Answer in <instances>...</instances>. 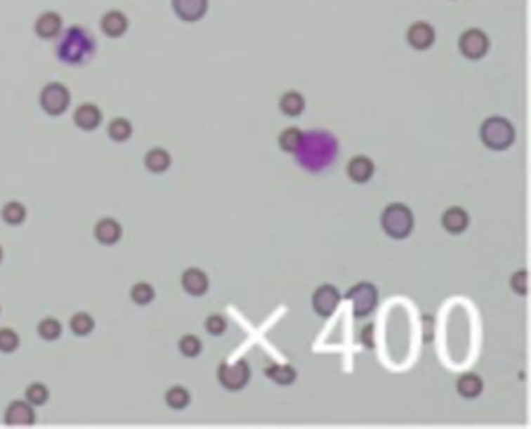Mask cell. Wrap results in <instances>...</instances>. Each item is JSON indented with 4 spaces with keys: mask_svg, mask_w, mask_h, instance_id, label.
<instances>
[{
    "mask_svg": "<svg viewBox=\"0 0 531 429\" xmlns=\"http://www.w3.org/2000/svg\"><path fill=\"white\" fill-rule=\"evenodd\" d=\"M336 156V141L324 131H311L310 135L303 133V141L299 145L297 160L308 171L324 169Z\"/></svg>",
    "mask_w": 531,
    "mask_h": 429,
    "instance_id": "cell-1",
    "label": "cell"
},
{
    "mask_svg": "<svg viewBox=\"0 0 531 429\" xmlns=\"http://www.w3.org/2000/svg\"><path fill=\"white\" fill-rule=\"evenodd\" d=\"M93 50H96L93 38L89 36L88 29H84L79 25L69 27L56 44V56L67 65L88 62L89 58L93 56Z\"/></svg>",
    "mask_w": 531,
    "mask_h": 429,
    "instance_id": "cell-2",
    "label": "cell"
},
{
    "mask_svg": "<svg viewBox=\"0 0 531 429\" xmlns=\"http://www.w3.org/2000/svg\"><path fill=\"white\" fill-rule=\"evenodd\" d=\"M480 137H482V141L486 143L490 150L500 152V150H506V147L513 145V141H515V129H513V125H511L506 119L492 117V119H487L486 123L482 125Z\"/></svg>",
    "mask_w": 531,
    "mask_h": 429,
    "instance_id": "cell-3",
    "label": "cell"
},
{
    "mask_svg": "<svg viewBox=\"0 0 531 429\" xmlns=\"http://www.w3.org/2000/svg\"><path fill=\"white\" fill-rule=\"evenodd\" d=\"M382 228L393 239H405L413 230V214L407 206L393 204L382 214Z\"/></svg>",
    "mask_w": 531,
    "mask_h": 429,
    "instance_id": "cell-4",
    "label": "cell"
},
{
    "mask_svg": "<svg viewBox=\"0 0 531 429\" xmlns=\"http://www.w3.org/2000/svg\"><path fill=\"white\" fill-rule=\"evenodd\" d=\"M71 104V91L63 84H48L40 91V106L46 114L50 117H60L67 112Z\"/></svg>",
    "mask_w": 531,
    "mask_h": 429,
    "instance_id": "cell-5",
    "label": "cell"
},
{
    "mask_svg": "<svg viewBox=\"0 0 531 429\" xmlns=\"http://www.w3.org/2000/svg\"><path fill=\"white\" fill-rule=\"evenodd\" d=\"M249 365L245 359H239L237 363H222L218 369V380L228 390H241L249 382Z\"/></svg>",
    "mask_w": 531,
    "mask_h": 429,
    "instance_id": "cell-6",
    "label": "cell"
},
{
    "mask_svg": "<svg viewBox=\"0 0 531 429\" xmlns=\"http://www.w3.org/2000/svg\"><path fill=\"white\" fill-rule=\"evenodd\" d=\"M347 299L353 301V311L357 317H363L367 315L374 307H376V301H378V291L374 284L369 282H361L353 289H349L347 293Z\"/></svg>",
    "mask_w": 531,
    "mask_h": 429,
    "instance_id": "cell-7",
    "label": "cell"
},
{
    "mask_svg": "<svg viewBox=\"0 0 531 429\" xmlns=\"http://www.w3.org/2000/svg\"><path fill=\"white\" fill-rule=\"evenodd\" d=\"M459 48H461V52H463L467 58L478 60V58H482L487 52L490 40H487V36L482 29H467V32L461 36V40H459Z\"/></svg>",
    "mask_w": 531,
    "mask_h": 429,
    "instance_id": "cell-8",
    "label": "cell"
},
{
    "mask_svg": "<svg viewBox=\"0 0 531 429\" xmlns=\"http://www.w3.org/2000/svg\"><path fill=\"white\" fill-rule=\"evenodd\" d=\"M311 303H313V309H315L317 315L330 317V315L336 311L339 303H341V295H339V291H336L332 284H324V286H320V289L313 293Z\"/></svg>",
    "mask_w": 531,
    "mask_h": 429,
    "instance_id": "cell-9",
    "label": "cell"
},
{
    "mask_svg": "<svg viewBox=\"0 0 531 429\" xmlns=\"http://www.w3.org/2000/svg\"><path fill=\"white\" fill-rule=\"evenodd\" d=\"M4 423L6 425H34L36 411L27 400H13L4 411Z\"/></svg>",
    "mask_w": 531,
    "mask_h": 429,
    "instance_id": "cell-10",
    "label": "cell"
},
{
    "mask_svg": "<svg viewBox=\"0 0 531 429\" xmlns=\"http://www.w3.org/2000/svg\"><path fill=\"white\" fill-rule=\"evenodd\" d=\"M34 32H36V36L42 38V40H54V38H58L60 32H63V17H60L58 13H54V11H46V13H42V15L36 19Z\"/></svg>",
    "mask_w": 531,
    "mask_h": 429,
    "instance_id": "cell-11",
    "label": "cell"
},
{
    "mask_svg": "<svg viewBox=\"0 0 531 429\" xmlns=\"http://www.w3.org/2000/svg\"><path fill=\"white\" fill-rule=\"evenodd\" d=\"M407 40L411 44V48H415V50H428L436 40V34H434L432 25H428L424 21H417V23H413L409 27Z\"/></svg>",
    "mask_w": 531,
    "mask_h": 429,
    "instance_id": "cell-12",
    "label": "cell"
},
{
    "mask_svg": "<svg viewBox=\"0 0 531 429\" xmlns=\"http://www.w3.org/2000/svg\"><path fill=\"white\" fill-rule=\"evenodd\" d=\"M173 8L183 21H199L208 11V0H173Z\"/></svg>",
    "mask_w": 531,
    "mask_h": 429,
    "instance_id": "cell-13",
    "label": "cell"
},
{
    "mask_svg": "<svg viewBox=\"0 0 531 429\" xmlns=\"http://www.w3.org/2000/svg\"><path fill=\"white\" fill-rule=\"evenodd\" d=\"M100 27H102V32L108 38H121L127 32L129 21H127L125 13H121V11H108V13H104V17L100 21Z\"/></svg>",
    "mask_w": 531,
    "mask_h": 429,
    "instance_id": "cell-14",
    "label": "cell"
},
{
    "mask_svg": "<svg viewBox=\"0 0 531 429\" xmlns=\"http://www.w3.org/2000/svg\"><path fill=\"white\" fill-rule=\"evenodd\" d=\"M93 235H96L98 243H102V245H114V243L121 241L123 230H121V224H119L117 220L104 218V220H100V222L96 224Z\"/></svg>",
    "mask_w": 531,
    "mask_h": 429,
    "instance_id": "cell-15",
    "label": "cell"
},
{
    "mask_svg": "<svg viewBox=\"0 0 531 429\" xmlns=\"http://www.w3.org/2000/svg\"><path fill=\"white\" fill-rule=\"evenodd\" d=\"M73 121H75V125H77L79 129L93 131L98 129L100 123H102V112H100V108L93 106V104H81V106L75 110Z\"/></svg>",
    "mask_w": 531,
    "mask_h": 429,
    "instance_id": "cell-16",
    "label": "cell"
},
{
    "mask_svg": "<svg viewBox=\"0 0 531 429\" xmlns=\"http://www.w3.org/2000/svg\"><path fill=\"white\" fill-rule=\"evenodd\" d=\"M183 289L189 293V295H193V297H202L206 291H208V276L202 272V270H197V268H189L185 274H183Z\"/></svg>",
    "mask_w": 531,
    "mask_h": 429,
    "instance_id": "cell-17",
    "label": "cell"
},
{
    "mask_svg": "<svg viewBox=\"0 0 531 429\" xmlns=\"http://www.w3.org/2000/svg\"><path fill=\"white\" fill-rule=\"evenodd\" d=\"M442 226L448 232L459 235V232H463V230L469 226V216H467L465 210H461V208H450V210L444 212Z\"/></svg>",
    "mask_w": 531,
    "mask_h": 429,
    "instance_id": "cell-18",
    "label": "cell"
},
{
    "mask_svg": "<svg viewBox=\"0 0 531 429\" xmlns=\"http://www.w3.org/2000/svg\"><path fill=\"white\" fill-rule=\"evenodd\" d=\"M347 172H349V176L353 178L355 183H365V180H369L372 174H374V164H372L369 158L357 156V158H353V160L349 162Z\"/></svg>",
    "mask_w": 531,
    "mask_h": 429,
    "instance_id": "cell-19",
    "label": "cell"
},
{
    "mask_svg": "<svg viewBox=\"0 0 531 429\" xmlns=\"http://www.w3.org/2000/svg\"><path fill=\"white\" fill-rule=\"evenodd\" d=\"M457 390H459V394H461L463 398H476V396L482 394L484 382H482V378H478L476 374H465V376L459 378Z\"/></svg>",
    "mask_w": 531,
    "mask_h": 429,
    "instance_id": "cell-20",
    "label": "cell"
},
{
    "mask_svg": "<svg viewBox=\"0 0 531 429\" xmlns=\"http://www.w3.org/2000/svg\"><path fill=\"white\" fill-rule=\"evenodd\" d=\"M266 376H268L272 382H276L278 386H289V384H293L295 378H297V374H295V369H293L291 365H274V363H270V365L266 367Z\"/></svg>",
    "mask_w": 531,
    "mask_h": 429,
    "instance_id": "cell-21",
    "label": "cell"
},
{
    "mask_svg": "<svg viewBox=\"0 0 531 429\" xmlns=\"http://www.w3.org/2000/svg\"><path fill=\"white\" fill-rule=\"evenodd\" d=\"M0 218L8 224V226H19L25 222L27 218V210L21 202H8L2 206V212H0Z\"/></svg>",
    "mask_w": 531,
    "mask_h": 429,
    "instance_id": "cell-22",
    "label": "cell"
},
{
    "mask_svg": "<svg viewBox=\"0 0 531 429\" xmlns=\"http://www.w3.org/2000/svg\"><path fill=\"white\" fill-rule=\"evenodd\" d=\"M306 108V102H303V95L297 93V91H289L280 98V110L289 117H297L301 114Z\"/></svg>",
    "mask_w": 531,
    "mask_h": 429,
    "instance_id": "cell-23",
    "label": "cell"
},
{
    "mask_svg": "<svg viewBox=\"0 0 531 429\" xmlns=\"http://www.w3.org/2000/svg\"><path fill=\"white\" fill-rule=\"evenodd\" d=\"M169 166H171V156H169V152H164V150H160V147L148 152V156H145V169H148V171L164 172Z\"/></svg>",
    "mask_w": 531,
    "mask_h": 429,
    "instance_id": "cell-24",
    "label": "cell"
},
{
    "mask_svg": "<svg viewBox=\"0 0 531 429\" xmlns=\"http://www.w3.org/2000/svg\"><path fill=\"white\" fill-rule=\"evenodd\" d=\"M301 141H303V131L295 129V127L284 129L280 133V137H278V143H280V147L284 152H297L299 145H301Z\"/></svg>",
    "mask_w": 531,
    "mask_h": 429,
    "instance_id": "cell-25",
    "label": "cell"
},
{
    "mask_svg": "<svg viewBox=\"0 0 531 429\" xmlns=\"http://www.w3.org/2000/svg\"><path fill=\"white\" fill-rule=\"evenodd\" d=\"M71 332L77 334V336H88L89 332L93 330V317L86 313V311H79L71 317Z\"/></svg>",
    "mask_w": 531,
    "mask_h": 429,
    "instance_id": "cell-26",
    "label": "cell"
},
{
    "mask_svg": "<svg viewBox=\"0 0 531 429\" xmlns=\"http://www.w3.org/2000/svg\"><path fill=\"white\" fill-rule=\"evenodd\" d=\"M48 398H50V390H48L44 384H40V382L29 384L27 390H25V400H27L32 407H42V404L48 402Z\"/></svg>",
    "mask_w": 531,
    "mask_h": 429,
    "instance_id": "cell-27",
    "label": "cell"
},
{
    "mask_svg": "<svg viewBox=\"0 0 531 429\" xmlns=\"http://www.w3.org/2000/svg\"><path fill=\"white\" fill-rule=\"evenodd\" d=\"M38 334H40V338H44V341H56V338L63 334V326H60V322L54 319V317H44V319L38 324Z\"/></svg>",
    "mask_w": 531,
    "mask_h": 429,
    "instance_id": "cell-28",
    "label": "cell"
},
{
    "mask_svg": "<svg viewBox=\"0 0 531 429\" xmlns=\"http://www.w3.org/2000/svg\"><path fill=\"white\" fill-rule=\"evenodd\" d=\"M19 344H21V338L13 328H8V326L0 328V352L11 355L19 348Z\"/></svg>",
    "mask_w": 531,
    "mask_h": 429,
    "instance_id": "cell-29",
    "label": "cell"
},
{
    "mask_svg": "<svg viewBox=\"0 0 531 429\" xmlns=\"http://www.w3.org/2000/svg\"><path fill=\"white\" fill-rule=\"evenodd\" d=\"M131 123L127 119H114L110 125H108V135L110 139L114 141H127L131 137Z\"/></svg>",
    "mask_w": 531,
    "mask_h": 429,
    "instance_id": "cell-30",
    "label": "cell"
},
{
    "mask_svg": "<svg viewBox=\"0 0 531 429\" xmlns=\"http://www.w3.org/2000/svg\"><path fill=\"white\" fill-rule=\"evenodd\" d=\"M166 404L171 407V409H185L187 404H189V392L185 390V388H171L169 392H166Z\"/></svg>",
    "mask_w": 531,
    "mask_h": 429,
    "instance_id": "cell-31",
    "label": "cell"
},
{
    "mask_svg": "<svg viewBox=\"0 0 531 429\" xmlns=\"http://www.w3.org/2000/svg\"><path fill=\"white\" fill-rule=\"evenodd\" d=\"M131 299L137 303V305H148L154 301V289L145 282H139L131 289Z\"/></svg>",
    "mask_w": 531,
    "mask_h": 429,
    "instance_id": "cell-32",
    "label": "cell"
},
{
    "mask_svg": "<svg viewBox=\"0 0 531 429\" xmlns=\"http://www.w3.org/2000/svg\"><path fill=\"white\" fill-rule=\"evenodd\" d=\"M178 348H181V352H183L185 357H197V355L202 352V343H199V338H195L193 334H187V336L181 338Z\"/></svg>",
    "mask_w": 531,
    "mask_h": 429,
    "instance_id": "cell-33",
    "label": "cell"
},
{
    "mask_svg": "<svg viewBox=\"0 0 531 429\" xmlns=\"http://www.w3.org/2000/svg\"><path fill=\"white\" fill-rule=\"evenodd\" d=\"M206 330H208V334H212V336H221V334H224V330H226L224 317H222V315H210V317L206 319Z\"/></svg>",
    "mask_w": 531,
    "mask_h": 429,
    "instance_id": "cell-34",
    "label": "cell"
},
{
    "mask_svg": "<svg viewBox=\"0 0 531 429\" xmlns=\"http://www.w3.org/2000/svg\"><path fill=\"white\" fill-rule=\"evenodd\" d=\"M511 286L513 291H517L519 295H525L527 293V272H517L511 280Z\"/></svg>",
    "mask_w": 531,
    "mask_h": 429,
    "instance_id": "cell-35",
    "label": "cell"
},
{
    "mask_svg": "<svg viewBox=\"0 0 531 429\" xmlns=\"http://www.w3.org/2000/svg\"><path fill=\"white\" fill-rule=\"evenodd\" d=\"M2 258H4V251H2V247H0V263H2Z\"/></svg>",
    "mask_w": 531,
    "mask_h": 429,
    "instance_id": "cell-36",
    "label": "cell"
}]
</instances>
